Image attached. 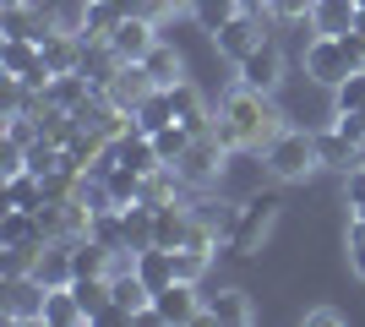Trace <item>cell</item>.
I'll return each instance as SVG.
<instances>
[{
	"label": "cell",
	"instance_id": "10",
	"mask_svg": "<svg viewBox=\"0 0 365 327\" xmlns=\"http://www.w3.org/2000/svg\"><path fill=\"white\" fill-rule=\"evenodd\" d=\"M317 153H322V170L349 175L365 164V142H354L344 125H327V131H317Z\"/></svg>",
	"mask_w": 365,
	"mask_h": 327
},
{
	"label": "cell",
	"instance_id": "24",
	"mask_svg": "<svg viewBox=\"0 0 365 327\" xmlns=\"http://www.w3.org/2000/svg\"><path fill=\"white\" fill-rule=\"evenodd\" d=\"M88 93H93V82L82 77V71H55V77L44 82L38 104H49V109H76V104H82Z\"/></svg>",
	"mask_w": 365,
	"mask_h": 327
},
{
	"label": "cell",
	"instance_id": "6",
	"mask_svg": "<svg viewBox=\"0 0 365 327\" xmlns=\"http://www.w3.org/2000/svg\"><path fill=\"white\" fill-rule=\"evenodd\" d=\"M354 71L349 49H344V38H327V33H317L311 44H305V77L322 82V88H338V82Z\"/></svg>",
	"mask_w": 365,
	"mask_h": 327
},
{
	"label": "cell",
	"instance_id": "20",
	"mask_svg": "<svg viewBox=\"0 0 365 327\" xmlns=\"http://www.w3.org/2000/svg\"><path fill=\"white\" fill-rule=\"evenodd\" d=\"M120 0H82V22H76V33H82V44H109V33L120 28Z\"/></svg>",
	"mask_w": 365,
	"mask_h": 327
},
{
	"label": "cell",
	"instance_id": "19",
	"mask_svg": "<svg viewBox=\"0 0 365 327\" xmlns=\"http://www.w3.org/2000/svg\"><path fill=\"white\" fill-rule=\"evenodd\" d=\"M0 28H6V38H38V44H44L61 22H55V11H38V6L28 0V6H6Z\"/></svg>",
	"mask_w": 365,
	"mask_h": 327
},
{
	"label": "cell",
	"instance_id": "17",
	"mask_svg": "<svg viewBox=\"0 0 365 327\" xmlns=\"http://www.w3.org/2000/svg\"><path fill=\"white\" fill-rule=\"evenodd\" d=\"M44 240V224H38V207H0V251L16 246H38Z\"/></svg>",
	"mask_w": 365,
	"mask_h": 327
},
{
	"label": "cell",
	"instance_id": "21",
	"mask_svg": "<svg viewBox=\"0 0 365 327\" xmlns=\"http://www.w3.org/2000/svg\"><path fill=\"white\" fill-rule=\"evenodd\" d=\"M38 66H44V44L38 38H0V71H6V82L33 77Z\"/></svg>",
	"mask_w": 365,
	"mask_h": 327
},
{
	"label": "cell",
	"instance_id": "41",
	"mask_svg": "<svg viewBox=\"0 0 365 327\" xmlns=\"http://www.w3.org/2000/svg\"><path fill=\"white\" fill-rule=\"evenodd\" d=\"M349 218H360V224H365V202H354V207H349Z\"/></svg>",
	"mask_w": 365,
	"mask_h": 327
},
{
	"label": "cell",
	"instance_id": "38",
	"mask_svg": "<svg viewBox=\"0 0 365 327\" xmlns=\"http://www.w3.org/2000/svg\"><path fill=\"white\" fill-rule=\"evenodd\" d=\"M349 267H354V279L365 284V224L360 218H349Z\"/></svg>",
	"mask_w": 365,
	"mask_h": 327
},
{
	"label": "cell",
	"instance_id": "18",
	"mask_svg": "<svg viewBox=\"0 0 365 327\" xmlns=\"http://www.w3.org/2000/svg\"><path fill=\"white\" fill-rule=\"evenodd\" d=\"M185 234H191V207L175 197V202H158L153 207V246H164V251H180L185 246Z\"/></svg>",
	"mask_w": 365,
	"mask_h": 327
},
{
	"label": "cell",
	"instance_id": "36",
	"mask_svg": "<svg viewBox=\"0 0 365 327\" xmlns=\"http://www.w3.org/2000/svg\"><path fill=\"white\" fill-rule=\"evenodd\" d=\"M125 229H131V246H153V202H131L125 207Z\"/></svg>",
	"mask_w": 365,
	"mask_h": 327
},
{
	"label": "cell",
	"instance_id": "1",
	"mask_svg": "<svg viewBox=\"0 0 365 327\" xmlns=\"http://www.w3.org/2000/svg\"><path fill=\"white\" fill-rule=\"evenodd\" d=\"M213 131L235 153H262V147L284 131V115H278L273 93H251V88L235 82L224 93V104H218V115H213Z\"/></svg>",
	"mask_w": 365,
	"mask_h": 327
},
{
	"label": "cell",
	"instance_id": "22",
	"mask_svg": "<svg viewBox=\"0 0 365 327\" xmlns=\"http://www.w3.org/2000/svg\"><path fill=\"white\" fill-rule=\"evenodd\" d=\"M360 0H317L311 6V33H327V38H338V33L360 28Z\"/></svg>",
	"mask_w": 365,
	"mask_h": 327
},
{
	"label": "cell",
	"instance_id": "13",
	"mask_svg": "<svg viewBox=\"0 0 365 327\" xmlns=\"http://www.w3.org/2000/svg\"><path fill=\"white\" fill-rule=\"evenodd\" d=\"M191 207V218H197L202 229L213 234L218 246L224 240H235V224H240V202H224V197H207V191H197V202H185Z\"/></svg>",
	"mask_w": 365,
	"mask_h": 327
},
{
	"label": "cell",
	"instance_id": "4",
	"mask_svg": "<svg viewBox=\"0 0 365 327\" xmlns=\"http://www.w3.org/2000/svg\"><path fill=\"white\" fill-rule=\"evenodd\" d=\"M44 300L49 289L33 273H16V279H0V322L11 327H28V322H44Z\"/></svg>",
	"mask_w": 365,
	"mask_h": 327
},
{
	"label": "cell",
	"instance_id": "5",
	"mask_svg": "<svg viewBox=\"0 0 365 327\" xmlns=\"http://www.w3.org/2000/svg\"><path fill=\"white\" fill-rule=\"evenodd\" d=\"M284 66H289L284 49H278L273 38H262V44L235 66V77H240V88H251V93H278V88H284Z\"/></svg>",
	"mask_w": 365,
	"mask_h": 327
},
{
	"label": "cell",
	"instance_id": "30",
	"mask_svg": "<svg viewBox=\"0 0 365 327\" xmlns=\"http://www.w3.org/2000/svg\"><path fill=\"white\" fill-rule=\"evenodd\" d=\"M175 120V109H169V88H158V93H148L137 104V115H131V125H137L142 137H153V131H164V125Z\"/></svg>",
	"mask_w": 365,
	"mask_h": 327
},
{
	"label": "cell",
	"instance_id": "7",
	"mask_svg": "<svg viewBox=\"0 0 365 327\" xmlns=\"http://www.w3.org/2000/svg\"><path fill=\"white\" fill-rule=\"evenodd\" d=\"M148 322H164V327L202 322V289H197V284H185V279H175L169 289H158V295H153Z\"/></svg>",
	"mask_w": 365,
	"mask_h": 327
},
{
	"label": "cell",
	"instance_id": "29",
	"mask_svg": "<svg viewBox=\"0 0 365 327\" xmlns=\"http://www.w3.org/2000/svg\"><path fill=\"white\" fill-rule=\"evenodd\" d=\"M82 322H88V311H82L76 289H49V300H44V327H82Z\"/></svg>",
	"mask_w": 365,
	"mask_h": 327
},
{
	"label": "cell",
	"instance_id": "8",
	"mask_svg": "<svg viewBox=\"0 0 365 327\" xmlns=\"http://www.w3.org/2000/svg\"><path fill=\"white\" fill-rule=\"evenodd\" d=\"M273 218H278V197H251V202H240V224H235V240H229V246L240 251V256H257L267 229H273Z\"/></svg>",
	"mask_w": 365,
	"mask_h": 327
},
{
	"label": "cell",
	"instance_id": "26",
	"mask_svg": "<svg viewBox=\"0 0 365 327\" xmlns=\"http://www.w3.org/2000/svg\"><path fill=\"white\" fill-rule=\"evenodd\" d=\"M142 66H148V77L158 82V88H175V82H185V61H180V49L169 44V38H158V44L142 55Z\"/></svg>",
	"mask_w": 365,
	"mask_h": 327
},
{
	"label": "cell",
	"instance_id": "34",
	"mask_svg": "<svg viewBox=\"0 0 365 327\" xmlns=\"http://www.w3.org/2000/svg\"><path fill=\"white\" fill-rule=\"evenodd\" d=\"M71 289H76V300H82L88 322H98V316H104L109 306H115V300H109V279H76Z\"/></svg>",
	"mask_w": 365,
	"mask_h": 327
},
{
	"label": "cell",
	"instance_id": "11",
	"mask_svg": "<svg viewBox=\"0 0 365 327\" xmlns=\"http://www.w3.org/2000/svg\"><path fill=\"white\" fill-rule=\"evenodd\" d=\"M109 98H115V104L125 109V115H137V104L148 93H158V82L148 77V66L142 61H120V71H115V77H109V88H104Z\"/></svg>",
	"mask_w": 365,
	"mask_h": 327
},
{
	"label": "cell",
	"instance_id": "33",
	"mask_svg": "<svg viewBox=\"0 0 365 327\" xmlns=\"http://www.w3.org/2000/svg\"><path fill=\"white\" fill-rule=\"evenodd\" d=\"M207 267H213V251H207V246H180V251H175V279L202 284V279H207Z\"/></svg>",
	"mask_w": 365,
	"mask_h": 327
},
{
	"label": "cell",
	"instance_id": "43",
	"mask_svg": "<svg viewBox=\"0 0 365 327\" xmlns=\"http://www.w3.org/2000/svg\"><path fill=\"white\" fill-rule=\"evenodd\" d=\"M360 11H365V0H360Z\"/></svg>",
	"mask_w": 365,
	"mask_h": 327
},
{
	"label": "cell",
	"instance_id": "16",
	"mask_svg": "<svg viewBox=\"0 0 365 327\" xmlns=\"http://www.w3.org/2000/svg\"><path fill=\"white\" fill-rule=\"evenodd\" d=\"M33 279L44 289H71L76 284V267H71V240H44L38 262H33Z\"/></svg>",
	"mask_w": 365,
	"mask_h": 327
},
{
	"label": "cell",
	"instance_id": "31",
	"mask_svg": "<svg viewBox=\"0 0 365 327\" xmlns=\"http://www.w3.org/2000/svg\"><path fill=\"white\" fill-rule=\"evenodd\" d=\"M185 11H191V22H197L202 33H218L229 16H240V11H245V0H191Z\"/></svg>",
	"mask_w": 365,
	"mask_h": 327
},
{
	"label": "cell",
	"instance_id": "39",
	"mask_svg": "<svg viewBox=\"0 0 365 327\" xmlns=\"http://www.w3.org/2000/svg\"><path fill=\"white\" fill-rule=\"evenodd\" d=\"M300 322L305 327H344V311H333V306H311Z\"/></svg>",
	"mask_w": 365,
	"mask_h": 327
},
{
	"label": "cell",
	"instance_id": "37",
	"mask_svg": "<svg viewBox=\"0 0 365 327\" xmlns=\"http://www.w3.org/2000/svg\"><path fill=\"white\" fill-rule=\"evenodd\" d=\"M311 6H317V0H267V11H273L278 22H311Z\"/></svg>",
	"mask_w": 365,
	"mask_h": 327
},
{
	"label": "cell",
	"instance_id": "25",
	"mask_svg": "<svg viewBox=\"0 0 365 327\" xmlns=\"http://www.w3.org/2000/svg\"><path fill=\"white\" fill-rule=\"evenodd\" d=\"M169 109H175V120H180L191 137L213 125V115H207V104H202V93L191 88V82H175V88H169Z\"/></svg>",
	"mask_w": 365,
	"mask_h": 327
},
{
	"label": "cell",
	"instance_id": "12",
	"mask_svg": "<svg viewBox=\"0 0 365 327\" xmlns=\"http://www.w3.org/2000/svg\"><path fill=\"white\" fill-rule=\"evenodd\" d=\"M202 322H218V327H251L257 322V306L245 289H218V295H202Z\"/></svg>",
	"mask_w": 365,
	"mask_h": 327
},
{
	"label": "cell",
	"instance_id": "14",
	"mask_svg": "<svg viewBox=\"0 0 365 327\" xmlns=\"http://www.w3.org/2000/svg\"><path fill=\"white\" fill-rule=\"evenodd\" d=\"M109 300H115V311H120L125 322H142V316L153 311V289L142 284L137 267H125V273H115V279H109Z\"/></svg>",
	"mask_w": 365,
	"mask_h": 327
},
{
	"label": "cell",
	"instance_id": "3",
	"mask_svg": "<svg viewBox=\"0 0 365 327\" xmlns=\"http://www.w3.org/2000/svg\"><path fill=\"white\" fill-rule=\"evenodd\" d=\"M229 153H235V147H224V142H218V131L207 125V131H197V137H191V147L175 158V175L185 180V191H207L218 175H224Z\"/></svg>",
	"mask_w": 365,
	"mask_h": 327
},
{
	"label": "cell",
	"instance_id": "40",
	"mask_svg": "<svg viewBox=\"0 0 365 327\" xmlns=\"http://www.w3.org/2000/svg\"><path fill=\"white\" fill-rule=\"evenodd\" d=\"M344 202H365V164H360V170H349V175H344Z\"/></svg>",
	"mask_w": 365,
	"mask_h": 327
},
{
	"label": "cell",
	"instance_id": "42",
	"mask_svg": "<svg viewBox=\"0 0 365 327\" xmlns=\"http://www.w3.org/2000/svg\"><path fill=\"white\" fill-rule=\"evenodd\" d=\"M0 6H28V0H0Z\"/></svg>",
	"mask_w": 365,
	"mask_h": 327
},
{
	"label": "cell",
	"instance_id": "27",
	"mask_svg": "<svg viewBox=\"0 0 365 327\" xmlns=\"http://www.w3.org/2000/svg\"><path fill=\"white\" fill-rule=\"evenodd\" d=\"M88 234L98 240V246H109V251H137V246H131V229H125V207H104V213H93Z\"/></svg>",
	"mask_w": 365,
	"mask_h": 327
},
{
	"label": "cell",
	"instance_id": "28",
	"mask_svg": "<svg viewBox=\"0 0 365 327\" xmlns=\"http://www.w3.org/2000/svg\"><path fill=\"white\" fill-rule=\"evenodd\" d=\"M137 273H142V284H148L153 295H158V289H169V284H175V251L142 246V251H137Z\"/></svg>",
	"mask_w": 365,
	"mask_h": 327
},
{
	"label": "cell",
	"instance_id": "9",
	"mask_svg": "<svg viewBox=\"0 0 365 327\" xmlns=\"http://www.w3.org/2000/svg\"><path fill=\"white\" fill-rule=\"evenodd\" d=\"M213 44H218V55H224V61L240 66L245 55L262 44V11H240V16H229L224 28L213 33Z\"/></svg>",
	"mask_w": 365,
	"mask_h": 327
},
{
	"label": "cell",
	"instance_id": "15",
	"mask_svg": "<svg viewBox=\"0 0 365 327\" xmlns=\"http://www.w3.org/2000/svg\"><path fill=\"white\" fill-rule=\"evenodd\" d=\"M153 44H158V22H153V16H120V28L109 33V49H115L120 61H142Z\"/></svg>",
	"mask_w": 365,
	"mask_h": 327
},
{
	"label": "cell",
	"instance_id": "2",
	"mask_svg": "<svg viewBox=\"0 0 365 327\" xmlns=\"http://www.w3.org/2000/svg\"><path fill=\"white\" fill-rule=\"evenodd\" d=\"M262 170L273 175L278 186H294V180H311L322 170L317 153V131H300V125H284L267 147H262Z\"/></svg>",
	"mask_w": 365,
	"mask_h": 327
},
{
	"label": "cell",
	"instance_id": "32",
	"mask_svg": "<svg viewBox=\"0 0 365 327\" xmlns=\"http://www.w3.org/2000/svg\"><path fill=\"white\" fill-rule=\"evenodd\" d=\"M6 202L11 207H44V175L38 170H22V175H6Z\"/></svg>",
	"mask_w": 365,
	"mask_h": 327
},
{
	"label": "cell",
	"instance_id": "35",
	"mask_svg": "<svg viewBox=\"0 0 365 327\" xmlns=\"http://www.w3.org/2000/svg\"><path fill=\"white\" fill-rule=\"evenodd\" d=\"M153 147H158V158H164V164H175V158L191 147V131H185L180 120H169L164 131H153Z\"/></svg>",
	"mask_w": 365,
	"mask_h": 327
},
{
	"label": "cell",
	"instance_id": "23",
	"mask_svg": "<svg viewBox=\"0 0 365 327\" xmlns=\"http://www.w3.org/2000/svg\"><path fill=\"white\" fill-rule=\"evenodd\" d=\"M82 55H88V44H82L76 28H55L44 38V66L49 71H82Z\"/></svg>",
	"mask_w": 365,
	"mask_h": 327
}]
</instances>
